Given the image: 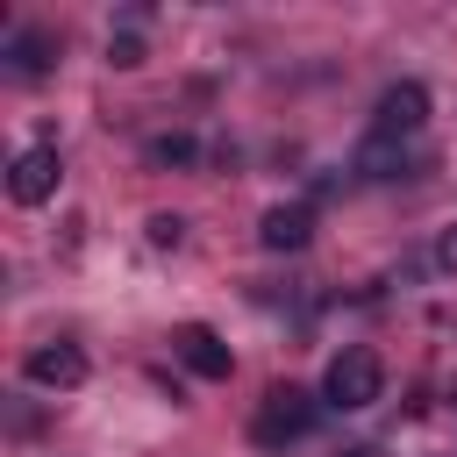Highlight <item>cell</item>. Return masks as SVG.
<instances>
[{
    "mask_svg": "<svg viewBox=\"0 0 457 457\" xmlns=\"http://www.w3.org/2000/svg\"><path fill=\"white\" fill-rule=\"evenodd\" d=\"M378 393H386V364H378V350L350 343V350L328 357V371H321V400H328L336 414H357V407H371Z\"/></svg>",
    "mask_w": 457,
    "mask_h": 457,
    "instance_id": "6da1fadb",
    "label": "cell"
},
{
    "mask_svg": "<svg viewBox=\"0 0 457 457\" xmlns=\"http://www.w3.org/2000/svg\"><path fill=\"white\" fill-rule=\"evenodd\" d=\"M307 428H314V393H300V386H271L264 407H257V421H250V436H257L264 450H286V443H300Z\"/></svg>",
    "mask_w": 457,
    "mask_h": 457,
    "instance_id": "7a4b0ae2",
    "label": "cell"
},
{
    "mask_svg": "<svg viewBox=\"0 0 457 457\" xmlns=\"http://www.w3.org/2000/svg\"><path fill=\"white\" fill-rule=\"evenodd\" d=\"M421 121H428V86H421V79H393V86L378 93V107H371V136H386V143L414 136Z\"/></svg>",
    "mask_w": 457,
    "mask_h": 457,
    "instance_id": "3957f363",
    "label": "cell"
},
{
    "mask_svg": "<svg viewBox=\"0 0 457 457\" xmlns=\"http://www.w3.org/2000/svg\"><path fill=\"white\" fill-rule=\"evenodd\" d=\"M21 378H29V386H50V393H71V386L86 378V350H79V343H36V350L21 357Z\"/></svg>",
    "mask_w": 457,
    "mask_h": 457,
    "instance_id": "277c9868",
    "label": "cell"
},
{
    "mask_svg": "<svg viewBox=\"0 0 457 457\" xmlns=\"http://www.w3.org/2000/svg\"><path fill=\"white\" fill-rule=\"evenodd\" d=\"M50 193H57V150H50V143H36V150H21V157L7 164V200L43 207Z\"/></svg>",
    "mask_w": 457,
    "mask_h": 457,
    "instance_id": "5b68a950",
    "label": "cell"
},
{
    "mask_svg": "<svg viewBox=\"0 0 457 457\" xmlns=\"http://www.w3.org/2000/svg\"><path fill=\"white\" fill-rule=\"evenodd\" d=\"M171 350H179V364H186L193 378H228V364H236V357H228V343H221L207 321H186V328L171 336Z\"/></svg>",
    "mask_w": 457,
    "mask_h": 457,
    "instance_id": "8992f818",
    "label": "cell"
},
{
    "mask_svg": "<svg viewBox=\"0 0 457 457\" xmlns=\"http://www.w3.org/2000/svg\"><path fill=\"white\" fill-rule=\"evenodd\" d=\"M307 236H314V207H300V200L264 207V221H257V243L264 250H307Z\"/></svg>",
    "mask_w": 457,
    "mask_h": 457,
    "instance_id": "52a82bcc",
    "label": "cell"
},
{
    "mask_svg": "<svg viewBox=\"0 0 457 457\" xmlns=\"http://www.w3.org/2000/svg\"><path fill=\"white\" fill-rule=\"evenodd\" d=\"M7 71L14 79H43L50 71V36L43 29H14L7 36Z\"/></svg>",
    "mask_w": 457,
    "mask_h": 457,
    "instance_id": "ba28073f",
    "label": "cell"
},
{
    "mask_svg": "<svg viewBox=\"0 0 457 457\" xmlns=\"http://www.w3.org/2000/svg\"><path fill=\"white\" fill-rule=\"evenodd\" d=\"M357 171H364V179H393V171H407V150L386 143V136H371V143L357 150Z\"/></svg>",
    "mask_w": 457,
    "mask_h": 457,
    "instance_id": "9c48e42d",
    "label": "cell"
},
{
    "mask_svg": "<svg viewBox=\"0 0 457 457\" xmlns=\"http://www.w3.org/2000/svg\"><path fill=\"white\" fill-rule=\"evenodd\" d=\"M143 157H150V164H193V157H200V143H193L186 129H171V136H150V143H143Z\"/></svg>",
    "mask_w": 457,
    "mask_h": 457,
    "instance_id": "30bf717a",
    "label": "cell"
},
{
    "mask_svg": "<svg viewBox=\"0 0 457 457\" xmlns=\"http://www.w3.org/2000/svg\"><path fill=\"white\" fill-rule=\"evenodd\" d=\"M143 236H150L157 250H179V243H186V221H179V214H150V221H143Z\"/></svg>",
    "mask_w": 457,
    "mask_h": 457,
    "instance_id": "8fae6325",
    "label": "cell"
},
{
    "mask_svg": "<svg viewBox=\"0 0 457 457\" xmlns=\"http://www.w3.org/2000/svg\"><path fill=\"white\" fill-rule=\"evenodd\" d=\"M107 64H121V71H129V64H143V36H136V29L107 36Z\"/></svg>",
    "mask_w": 457,
    "mask_h": 457,
    "instance_id": "7c38bea8",
    "label": "cell"
},
{
    "mask_svg": "<svg viewBox=\"0 0 457 457\" xmlns=\"http://www.w3.org/2000/svg\"><path fill=\"white\" fill-rule=\"evenodd\" d=\"M436 271H457V221L436 236Z\"/></svg>",
    "mask_w": 457,
    "mask_h": 457,
    "instance_id": "4fadbf2b",
    "label": "cell"
},
{
    "mask_svg": "<svg viewBox=\"0 0 457 457\" xmlns=\"http://www.w3.org/2000/svg\"><path fill=\"white\" fill-rule=\"evenodd\" d=\"M336 457H378V450H371V443H357V450H336Z\"/></svg>",
    "mask_w": 457,
    "mask_h": 457,
    "instance_id": "5bb4252c",
    "label": "cell"
}]
</instances>
